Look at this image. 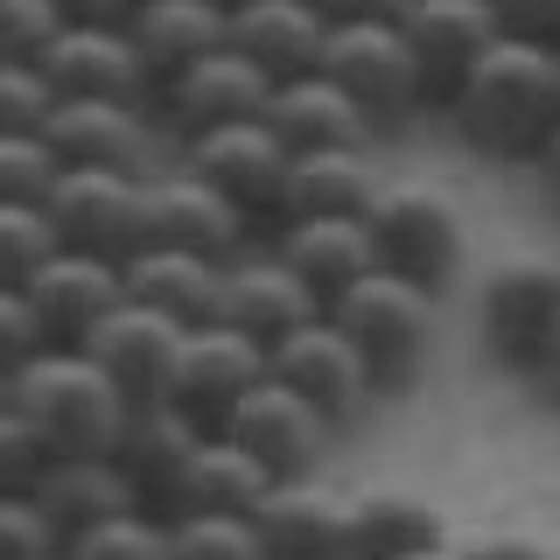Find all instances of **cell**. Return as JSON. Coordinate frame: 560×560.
Instances as JSON below:
<instances>
[{
	"label": "cell",
	"instance_id": "6da1fadb",
	"mask_svg": "<svg viewBox=\"0 0 560 560\" xmlns=\"http://www.w3.org/2000/svg\"><path fill=\"white\" fill-rule=\"evenodd\" d=\"M448 127L490 162H533L560 119V57L533 35H498L442 98Z\"/></svg>",
	"mask_w": 560,
	"mask_h": 560
},
{
	"label": "cell",
	"instance_id": "7a4b0ae2",
	"mask_svg": "<svg viewBox=\"0 0 560 560\" xmlns=\"http://www.w3.org/2000/svg\"><path fill=\"white\" fill-rule=\"evenodd\" d=\"M8 407L28 413V428L57 455H113L119 428H127V413H133L127 399H119V385L105 378L78 343H43L28 364H14Z\"/></svg>",
	"mask_w": 560,
	"mask_h": 560
},
{
	"label": "cell",
	"instance_id": "3957f363",
	"mask_svg": "<svg viewBox=\"0 0 560 560\" xmlns=\"http://www.w3.org/2000/svg\"><path fill=\"white\" fill-rule=\"evenodd\" d=\"M323 315L364 358L372 393H407L420 378V364H428V350H434V294L413 288V280H399V273H385V267L358 273Z\"/></svg>",
	"mask_w": 560,
	"mask_h": 560
},
{
	"label": "cell",
	"instance_id": "277c9868",
	"mask_svg": "<svg viewBox=\"0 0 560 560\" xmlns=\"http://www.w3.org/2000/svg\"><path fill=\"white\" fill-rule=\"evenodd\" d=\"M364 238H372V267L413 280V288L442 294L455 273H463V210H455L442 189L428 183H385L372 189V203H364Z\"/></svg>",
	"mask_w": 560,
	"mask_h": 560
},
{
	"label": "cell",
	"instance_id": "5b68a950",
	"mask_svg": "<svg viewBox=\"0 0 560 560\" xmlns=\"http://www.w3.org/2000/svg\"><path fill=\"white\" fill-rule=\"evenodd\" d=\"M315 70H323L378 133L407 127L413 113H428L420 70H413V49H407V35H399V22H329Z\"/></svg>",
	"mask_w": 560,
	"mask_h": 560
},
{
	"label": "cell",
	"instance_id": "8992f818",
	"mask_svg": "<svg viewBox=\"0 0 560 560\" xmlns=\"http://www.w3.org/2000/svg\"><path fill=\"white\" fill-rule=\"evenodd\" d=\"M175 162H183L189 175H203L253 232H267V224L280 218L288 148L267 133V119H224V127H203V133L175 140Z\"/></svg>",
	"mask_w": 560,
	"mask_h": 560
},
{
	"label": "cell",
	"instance_id": "52a82bcc",
	"mask_svg": "<svg viewBox=\"0 0 560 560\" xmlns=\"http://www.w3.org/2000/svg\"><path fill=\"white\" fill-rule=\"evenodd\" d=\"M560 323V259L547 253H512L483 273L477 288V329L483 350L512 372H533L547 329Z\"/></svg>",
	"mask_w": 560,
	"mask_h": 560
},
{
	"label": "cell",
	"instance_id": "ba28073f",
	"mask_svg": "<svg viewBox=\"0 0 560 560\" xmlns=\"http://www.w3.org/2000/svg\"><path fill=\"white\" fill-rule=\"evenodd\" d=\"M267 92H273L267 70L245 63L232 43H218V49H203L197 63L168 70V78L154 84L148 113H154V127H162V140L175 148V140H189L203 127H224V119H259L267 113Z\"/></svg>",
	"mask_w": 560,
	"mask_h": 560
},
{
	"label": "cell",
	"instance_id": "9c48e42d",
	"mask_svg": "<svg viewBox=\"0 0 560 560\" xmlns=\"http://www.w3.org/2000/svg\"><path fill=\"white\" fill-rule=\"evenodd\" d=\"M267 378H280L294 399H308L315 413L329 420V428H350L364 407H372V372H364V358L350 350V337L337 323H329L323 308L308 315V323H294L280 343H267Z\"/></svg>",
	"mask_w": 560,
	"mask_h": 560
},
{
	"label": "cell",
	"instance_id": "30bf717a",
	"mask_svg": "<svg viewBox=\"0 0 560 560\" xmlns=\"http://www.w3.org/2000/svg\"><path fill=\"white\" fill-rule=\"evenodd\" d=\"M140 245H183V253H203V259H238L253 245V224L203 175H189L183 162H154L140 175Z\"/></svg>",
	"mask_w": 560,
	"mask_h": 560
},
{
	"label": "cell",
	"instance_id": "8fae6325",
	"mask_svg": "<svg viewBox=\"0 0 560 560\" xmlns=\"http://www.w3.org/2000/svg\"><path fill=\"white\" fill-rule=\"evenodd\" d=\"M35 133L63 168H154L168 148L140 98H49Z\"/></svg>",
	"mask_w": 560,
	"mask_h": 560
},
{
	"label": "cell",
	"instance_id": "7c38bea8",
	"mask_svg": "<svg viewBox=\"0 0 560 560\" xmlns=\"http://www.w3.org/2000/svg\"><path fill=\"white\" fill-rule=\"evenodd\" d=\"M259 378H267V350L210 315V323H189L183 337H175L162 399L175 413H189L197 428H218V420L232 413V399L245 393V385H259Z\"/></svg>",
	"mask_w": 560,
	"mask_h": 560
},
{
	"label": "cell",
	"instance_id": "4fadbf2b",
	"mask_svg": "<svg viewBox=\"0 0 560 560\" xmlns=\"http://www.w3.org/2000/svg\"><path fill=\"white\" fill-rule=\"evenodd\" d=\"M218 434H232L273 483H288V477H315V469H323L337 428H329L308 399H294L280 378H259V385H245L232 399V413L218 420Z\"/></svg>",
	"mask_w": 560,
	"mask_h": 560
},
{
	"label": "cell",
	"instance_id": "5bb4252c",
	"mask_svg": "<svg viewBox=\"0 0 560 560\" xmlns=\"http://www.w3.org/2000/svg\"><path fill=\"white\" fill-rule=\"evenodd\" d=\"M140 175L148 168H57L43 197L57 245L127 259L140 245Z\"/></svg>",
	"mask_w": 560,
	"mask_h": 560
},
{
	"label": "cell",
	"instance_id": "9a60e30c",
	"mask_svg": "<svg viewBox=\"0 0 560 560\" xmlns=\"http://www.w3.org/2000/svg\"><path fill=\"white\" fill-rule=\"evenodd\" d=\"M57 98H154V78L140 63L127 22H63L49 49L35 57Z\"/></svg>",
	"mask_w": 560,
	"mask_h": 560
},
{
	"label": "cell",
	"instance_id": "2e32d148",
	"mask_svg": "<svg viewBox=\"0 0 560 560\" xmlns=\"http://www.w3.org/2000/svg\"><path fill=\"white\" fill-rule=\"evenodd\" d=\"M22 294H28V308H35V323H43L49 343H84L105 315L127 302V288H119V259L78 253V245H57V253L22 280Z\"/></svg>",
	"mask_w": 560,
	"mask_h": 560
},
{
	"label": "cell",
	"instance_id": "e0dca14e",
	"mask_svg": "<svg viewBox=\"0 0 560 560\" xmlns=\"http://www.w3.org/2000/svg\"><path fill=\"white\" fill-rule=\"evenodd\" d=\"M399 35H407V49H413L420 98L442 113L455 78L498 43V14H490L483 0H413V8L399 14Z\"/></svg>",
	"mask_w": 560,
	"mask_h": 560
},
{
	"label": "cell",
	"instance_id": "ac0fdd59",
	"mask_svg": "<svg viewBox=\"0 0 560 560\" xmlns=\"http://www.w3.org/2000/svg\"><path fill=\"white\" fill-rule=\"evenodd\" d=\"M315 308H323V302H315L302 280L280 267L273 245H267V253L245 245L238 259H224V267H218V323H232L238 337H253L259 350L280 343L294 323H308Z\"/></svg>",
	"mask_w": 560,
	"mask_h": 560
},
{
	"label": "cell",
	"instance_id": "d6986e66",
	"mask_svg": "<svg viewBox=\"0 0 560 560\" xmlns=\"http://www.w3.org/2000/svg\"><path fill=\"white\" fill-rule=\"evenodd\" d=\"M175 337H183V323H168V315H154V308H140V302H119L78 350L119 385V399H127V407H154V399H162V385H168Z\"/></svg>",
	"mask_w": 560,
	"mask_h": 560
},
{
	"label": "cell",
	"instance_id": "ffe728a7",
	"mask_svg": "<svg viewBox=\"0 0 560 560\" xmlns=\"http://www.w3.org/2000/svg\"><path fill=\"white\" fill-rule=\"evenodd\" d=\"M329 14L315 0H224V43L245 63H259L267 78H302L323 57Z\"/></svg>",
	"mask_w": 560,
	"mask_h": 560
},
{
	"label": "cell",
	"instance_id": "44dd1931",
	"mask_svg": "<svg viewBox=\"0 0 560 560\" xmlns=\"http://www.w3.org/2000/svg\"><path fill=\"white\" fill-rule=\"evenodd\" d=\"M337 518H343V498L315 477L267 483V498L245 512L259 560H337Z\"/></svg>",
	"mask_w": 560,
	"mask_h": 560
},
{
	"label": "cell",
	"instance_id": "7402d4cb",
	"mask_svg": "<svg viewBox=\"0 0 560 560\" xmlns=\"http://www.w3.org/2000/svg\"><path fill=\"white\" fill-rule=\"evenodd\" d=\"M267 469L245 455L232 434H197V448L183 455V469H175V483H168V512L162 518H210V512H224V518H245L259 498H267Z\"/></svg>",
	"mask_w": 560,
	"mask_h": 560
},
{
	"label": "cell",
	"instance_id": "603a6c76",
	"mask_svg": "<svg viewBox=\"0 0 560 560\" xmlns=\"http://www.w3.org/2000/svg\"><path fill=\"white\" fill-rule=\"evenodd\" d=\"M259 119H267V133L288 154H302V148H372V140H378V127L323 78V70L280 78L267 92V113H259Z\"/></svg>",
	"mask_w": 560,
	"mask_h": 560
},
{
	"label": "cell",
	"instance_id": "cb8c5ba5",
	"mask_svg": "<svg viewBox=\"0 0 560 560\" xmlns=\"http://www.w3.org/2000/svg\"><path fill=\"white\" fill-rule=\"evenodd\" d=\"M273 232V259L288 267L315 302H337L358 273H372V238H364V218H280Z\"/></svg>",
	"mask_w": 560,
	"mask_h": 560
},
{
	"label": "cell",
	"instance_id": "d4e9b609",
	"mask_svg": "<svg viewBox=\"0 0 560 560\" xmlns=\"http://www.w3.org/2000/svg\"><path fill=\"white\" fill-rule=\"evenodd\" d=\"M218 267L224 259L183 253V245H133V253L119 259V288H127V302L189 329V323H210V315H218Z\"/></svg>",
	"mask_w": 560,
	"mask_h": 560
},
{
	"label": "cell",
	"instance_id": "484cf974",
	"mask_svg": "<svg viewBox=\"0 0 560 560\" xmlns=\"http://www.w3.org/2000/svg\"><path fill=\"white\" fill-rule=\"evenodd\" d=\"M372 189V148H302L288 154V175H280V218H364Z\"/></svg>",
	"mask_w": 560,
	"mask_h": 560
},
{
	"label": "cell",
	"instance_id": "4316f807",
	"mask_svg": "<svg viewBox=\"0 0 560 560\" xmlns=\"http://www.w3.org/2000/svg\"><path fill=\"white\" fill-rule=\"evenodd\" d=\"M442 539V512L413 490H358L337 518V560H399Z\"/></svg>",
	"mask_w": 560,
	"mask_h": 560
},
{
	"label": "cell",
	"instance_id": "83f0119b",
	"mask_svg": "<svg viewBox=\"0 0 560 560\" xmlns=\"http://www.w3.org/2000/svg\"><path fill=\"white\" fill-rule=\"evenodd\" d=\"M197 434H210V428H197L189 413H175L168 399H154V407H133V413H127L113 463L127 469L140 512H154V518L168 512V483H175V469H183V455L197 448Z\"/></svg>",
	"mask_w": 560,
	"mask_h": 560
},
{
	"label": "cell",
	"instance_id": "f1b7e54d",
	"mask_svg": "<svg viewBox=\"0 0 560 560\" xmlns=\"http://www.w3.org/2000/svg\"><path fill=\"white\" fill-rule=\"evenodd\" d=\"M127 35H133L140 63H148V78L162 84L168 70L197 63L203 49L224 43V0H133Z\"/></svg>",
	"mask_w": 560,
	"mask_h": 560
},
{
	"label": "cell",
	"instance_id": "f546056e",
	"mask_svg": "<svg viewBox=\"0 0 560 560\" xmlns=\"http://www.w3.org/2000/svg\"><path fill=\"white\" fill-rule=\"evenodd\" d=\"M35 504L57 518L63 539L84 533V525H98V518H113V512H140L127 469H119L113 455H57L49 477L35 483Z\"/></svg>",
	"mask_w": 560,
	"mask_h": 560
},
{
	"label": "cell",
	"instance_id": "4dcf8cb0",
	"mask_svg": "<svg viewBox=\"0 0 560 560\" xmlns=\"http://www.w3.org/2000/svg\"><path fill=\"white\" fill-rule=\"evenodd\" d=\"M63 560H168V518L154 512H113L63 539Z\"/></svg>",
	"mask_w": 560,
	"mask_h": 560
},
{
	"label": "cell",
	"instance_id": "1f68e13d",
	"mask_svg": "<svg viewBox=\"0 0 560 560\" xmlns=\"http://www.w3.org/2000/svg\"><path fill=\"white\" fill-rule=\"evenodd\" d=\"M57 253L43 203H0V288H22V280Z\"/></svg>",
	"mask_w": 560,
	"mask_h": 560
},
{
	"label": "cell",
	"instance_id": "d6a6232c",
	"mask_svg": "<svg viewBox=\"0 0 560 560\" xmlns=\"http://www.w3.org/2000/svg\"><path fill=\"white\" fill-rule=\"evenodd\" d=\"M57 154H49L43 133H0V203H43L49 183H57Z\"/></svg>",
	"mask_w": 560,
	"mask_h": 560
},
{
	"label": "cell",
	"instance_id": "836d02e7",
	"mask_svg": "<svg viewBox=\"0 0 560 560\" xmlns=\"http://www.w3.org/2000/svg\"><path fill=\"white\" fill-rule=\"evenodd\" d=\"M57 448L28 428V413L0 407V498H35V483L49 477Z\"/></svg>",
	"mask_w": 560,
	"mask_h": 560
},
{
	"label": "cell",
	"instance_id": "e575fe53",
	"mask_svg": "<svg viewBox=\"0 0 560 560\" xmlns=\"http://www.w3.org/2000/svg\"><path fill=\"white\" fill-rule=\"evenodd\" d=\"M168 560H259L245 518H168Z\"/></svg>",
	"mask_w": 560,
	"mask_h": 560
},
{
	"label": "cell",
	"instance_id": "d590c367",
	"mask_svg": "<svg viewBox=\"0 0 560 560\" xmlns=\"http://www.w3.org/2000/svg\"><path fill=\"white\" fill-rule=\"evenodd\" d=\"M57 28H63V8H57V0H0V57L35 63Z\"/></svg>",
	"mask_w": 560,
	"mask_h": 560
},
{
	"label": "cell",
	"instance_id": "8d00e7d4",
	"mask_svg": "<svg viewBox=\"0 0 560 560\" xmlns=\"http://www.w3.org/2000/svg\"><path fill=\"white\" fill-rule=\"evenodd\" d=\"M63 547L57 518L35 498H0V560H49Z\"/></svg>",
	"mask_w": 560,
	"mask_h": 560
},
{
	"label": "cell",
	"instance_id": "74e56055",
	"mask_svg": "<svg viewBox=\"0 0 560 560\" xmlns=\"http://www.w3.org/2000/svg\"><path fill=\"white\" fill-rule=\"evenodd\" d=\"M49 78L35 63H14V57H0V133H28V127H43V113H49Z\"/></svg>",
	"mask_w": 560,
	"mask_h": 560
},
{
	"label": "cell",
	"instance_id": "f35d334b",
	"mask_svg": "<svg viewBox=\"0 0 560 560\" xmlns=\"http://www.w3.org/2000/svg\"><path fill=\"white\" fill-rule=\"evenodd\" d=\"M43 343H49V337H43V323H35L28 294H22V288H0V372L28 364Z\"/></svg>",
	"mask_w": 560,
	"mask_h": 560
},
{
	"label": "cell",
	"instance_id": "ab89813d",
	"mask_svg": "<svg viewBox=\"0 0 560 560\" xmlns=\"http://www.w3.org/2000/svg\"><path fill=\"white\" fill-rule=\"evenodd\" d=\"M498 14V35H533V43H560V0H483Z\"/></svg>",
	"mask_w": 560,
	"mask_h": 560
},
{
	"label": "cell",
	"instance_id": "60d3db41",
	"mask_svg": "<svg viewBox=\"0 0 560 560\" xmlns=\"http://www.w3.org/2000/svg\"><path fill=\"white\" fill-rule=\"evenodd\" d=\"M455 560H560V553L533 533H483L469 547H455Z\"/></svg>",
	"mask_w": 560,
	"mask_h": 560
},
{
	"label": "cell",
	"instance_id": "b9f144b4",
	"mask_svg": "<svg viewBox=\"0 0 560 560\" xmlns=\"http://www.w3.org/2000/svg\"><path fill=\"white\" fill-rule=\"evenodd\" d=\"M329 22H399L413 0H315Z\"/></svg>",
	"mask_w": 560,
	"mask_h": 560
},
{
	"label": "cell",
	"instance_id": "7bdbcfd3",
	"mask_svg": "<svg viewBox=\"0 0 560 560\" xmlns=\"http://www.w3.org/2000/svg\"><path fill=\"white\" fill-rule=\"evenodd\" d=\"M63 22H127L133 0H57Z\"/></svg>",
	"mask_w": 560,
	"mask_h": 560
},
{
	"label": "cell",
	"instance_id": "ee69618b",
	"mask_svg": "<svg viewBox=\"0 0 560 560\" xmlns=\"http://www.w3.org/2000/svg\"><path fill=\"white\" fill-rule=\"evenodd\" d=\"M533 168H539V189L560 203V119H553V133L539 140V154H533Z\"/></svg>",
	"mask_w": 560,
	"mask_h": 560
},
{
	"label": "cell",
	"instance_id": "f6af8a7d",
	"mask_svg": "<svg viewBox=\"0 0 560 560\" xmlns=\"http://www.w3.org/2000/svg\"><path fill=\"white\" fill-rule=\"evenodd\" d=\"M533 378H539V385H547V393L560 399V323L547 329V343H539V364H533Z\"/></svg>",
	"mask_w": 560,
	"mask_h": 560
},
{
	"label": "cell",
	"instance_id": "bcb514c9",
	"mask_svg": "<svg viewBox=\"0 0 560 560\" xmlns=\"http://www.w3.org/2000/svg\"><path fill=\"white\" fill-rule=\"evenodd\" d=\"M399 560H455L448 539H434V547H413V553H399Z\"/></svg>",
	"mask_w": 560,
	"mask_h": 560
},
{
	"label": "cell",
	"instance_id": "7dc6e473",
	"mask_svg": "<svg viewBox=\"0 0 560 560\" xmlns=\"http://www.w3.org/2000/svg\"><path fill=\"white\" fill-rule=\"evenodd\" d=\"M0 407H8V372H0Z\"/></svg>",
	"mask_w": 560,
	"mask_h": 560
},
{
	"label": "cell",
	"instance_id": "c3c4849f",
	"mask_svg": "<svg viewBox=\"0 0 560 560\" xmlns=\"http://www.w3.org/2000/svg\"><path fill=\"white\" fill-rule=\"evenodd\" d=\"M49 560H63V547H57V553H49Z\"/></svg>",
	"mask_w": 560,
	"mask_h": 560
},
{
	"label": "cell",
	"instance_id": "681fc988",
	"mask_svg": "<svg viewBox=\"0 0 560 560\" xmlns=\"http://www.w3.org/2000/svg\"><path fill=\"white\" fill-rule=\"evenodd\" d=\"M553 57H560V43H553Z\"/></svg>",
	"mask_w": 560,
	"mask_h": 560
}]
</instances>
